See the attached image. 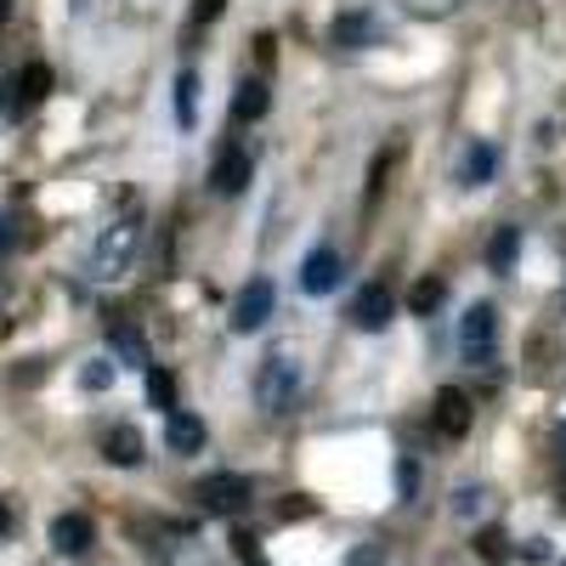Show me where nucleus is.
I'll list each match as a JSON object with an SVG mask.
<instances>
[{
    "instance_id": "16",
    "label": "nucleus",
    "mask_w": 566,
    "mask_h": 566,
    "mask_svg": "<svg viewBox=\"0 0 566 566\" xmlns=\"http://www.w3.org/2000/svg\"><path fill=\"white\" fill-rule=\"evenodd\" d=\"M165 442H170L176 453H199V448H205V419H199V413H170V419H165Z\"/></svg>"
},
{
    "instance_id": "1",
    "label": "nucleus",
    "mask_w": 566,
    "mask_h": 566,
    "mask_svg": "<svg viewBox=\"0 0 566 566\" xmlns=\"http://www.w3.org/2000/svg\"><path fill=\"white\" fill-rule=\"evenodd\" d=\"M136 239H142V221L136 216H119L114 227H103L97 250H91V277H119L136 255Z\"/></svg>"
},
{
    "instance_id": "6",
    "label": "nucleus",
    "mask_w": 566,
    "mask_h": 566,
    "mask_svg": "<svg viewBox=\"0 0 566 566\" xmlns=\"http://www.w3.org/2000/svg\"><path fill=\"white\" fill-rule=\"evenodd\" d=\"M391 312H397V301H391L386 283H368V290H357L352 306H346L352 328H363V335H380V328L391 323Z\"/></svg>"
},
{
    "instance_id": "31",
    "label": "nucleus",
    "mask_w": 566,
    "mask_h": 566,
    "mask_svg": "<svg viewBox=\"0 0 566 566\" xmlns=\"http://www.w3.org/2000/svg\"><path fill=\"white\" fill-rule=\"evenodd\" d=\"M7 12H12V0H0V23H7Z\"/></svg>"
},
{
    "instance_id": "11",
    "label": "nucleus",
    "mask_w": 566,
    "mask_h": 566,
    "mask_svg": "<svg viewBox=\"0 0 566 566\" xmlns=\"http://www.w3.org/2000/svg\"><path fill=\"white\" fill-rule=\"evenodd\" d=\"M335 283H340V250L317 244V250L301 261V290H306V295H328Z\"/></svg>"
},
{
    "instance_id": "23",
    "label": "nucleus",
    "mask_w": 566,
    "mask_h": 566,
    "mask_svg": "<svg viewBox=\"0 0 566 566\" xmlns=\"http://www.w3.org/2000/svg\"><path fill=\"white\" fill-rule=\"evenodd\" d=\"M397 493H402V499L419 493V464H413V459H397Z\"/></svg>"
},
{
    "instance_id": "27",
    "label": "nucleus",
    "mask_w": 566,
    "mask_h": 566,
    "mask_svg": "<svg viewBox=\"0 0 566 566\" xmlns=\"http://www.w3.org/2000/svg\"><path fill=\"white\" fill-rule=\"evenodd\" d=\"M301 515H312V499H295V504H277V522H301Z\"/></svg>"
},
{
    "instance_id": "8",
    "label": "nucleus",
    "mask_w": 566,
    "mask_h": 566,
    "mask_svg": "<svg viewBox=\"0 0 566 566\" xmlns=\"http://www.w3.org/2000/svg\"><path fill=\"white\" fill-rule=\"evenodd\" d=\"M250 154L244 148H221L216 154V165H210V193H221V199H239L244 187H250Z\"/></svg>"
},
{
    "instance_id": "20",
    "label": "nucleus",
    "mask_w": 566,
    "mask_h": 566,
    "mask_svg": "<svg viewBox=\"0 0 566 566\" xmlns=\"http://www.w3.org/2000/svg\"><path fill=\"white\" fill-rule=\"evenodd\" d=\"M176 119H181V125L199 119V74H193V69L176 74Z\"/></svg>"
},
{
    "instance_id": "3",
    "label": "nucleus",
    "mask_w": 566,
    "mask_h": 566,
    "mask_svg": "<svg viewBox=\"0 0 566 566\" xmlns=\"http://www.w3.org/2000/svg\"><path fill=\"white\" fill-rule=\"evenodd\" d=\"M45 91H52V69H45V63H23L7 85H0V108H7L12 119H23L29 108L45 103Z\"/></svg>"
},
{
    "instance_id": "33",
    "label": "nucleus",
    "mask_w": 566,
    "mask_h": 566,
    "mask_svg": "<svg viewBox=\"0 0 566 566\" xmlns=\"http://www.w3.org/2000/svg\"><path fill=\"white\" fill-rule=\"evenodd\" d=\"M261 566H266V560H261Z\"/></svg>"
},
{
    "instance_id": "15",
    "label": "nucleus",
    "mask_w": 566,
    "mask_h": 566,
    "mask_svg": "<svg viewBox=\"0 0 566 566\" xmlns=\"http://www.w3.org/2000/svg\"><path fill=\"white\" fill-rule=\"evenodd\" d=\"M266 108H272L266 80H244L239 97H232V119H239V125H255V119H266Z\"/></svg>"
},
{
    "instance_id": "24",
    "label": "nucleus",
    "mask_w": 566,
    "mask_h": 566,
    "mask_svg": "<svg viewBox=\"0 0 566 566\" xmlns=\"http://www.w3.org/2000/svg\"><path fill=\"white\" fill-rule=\"evenodd\" d=\"M482 499H488L482 488H470V493H459V499H453V515H482Z\"/></svg>"
},
{
    "instance_id": "14",
    "label": "nucleus",
    "mask_w": 566,
    "mask_h": 566,
    "mask_svg": "<svg viewBox=\"0 0 566 566\" xmlns=\"http://www.w3.org/2000/svg\"><path fill=\"white\" fill-rule=\"evenodd\" d=\"M493 170H499V154L488 148V142H470L464 159H459V181H464V187H488Z\"/></svg>"
},
{
    "instance_id": "17",
    "label": "nucleus",
    "mask_w": 566,
    "mask_h": 566,
    "mask_svg": "<svg viewBox=\"0 0 566 566\" xmlns=\"http://www.w3.org/2000/svg\"><path fill=\"white\" fill-rule=\"evenodd\" d=\"M515 255H522V227H499L488 239V272H510Z\"/></svg>"
},
{
    "instance_id": "18",
    "label": "nucleus",
    "mask_w": 566,
    "mask_h": 566,
    "mask_svg": "<svg viewBox=\"0 0 566 566\" xmlns=\"http://www.w3.org/2000/svg\"><path fill=\"white\" fill-rule=\"evenodd\" d=\"M114 352H119V357H125L130 368H142V374L154 368V363H148V340H142L130 323H114Z\"/></svg>"
},
{
    "instance_id": "30",
    "label": "nucleus",
    "mask_w": 566,
    "mask_h": 566,
    "mask_svg": "<svg viewBox=\"0 0 566 566\" xmlns=\"http://www.w3.org/2000/svg\"><path fill=\"white\" fill-rule=\"evenodd\" d=\"M555 453H560V459H566V419H560V424H555Z\"/></svg>"
},
{
    "instance_id": "34",
    "label": "nucleus",
    "mask_w": 566,
    "mask_h": 566,
    "mask_svg": "<svg viewBox=\"0 0 566 566\" xmlns=\"http://www.w3.org/2000/svg\"><path fill=\"white\" fill-rule=\"evenodd\" d=\"M560 566H566V560H560Z\"/></svg>"
},
{
    "instance_id": "29",
    "label": "nucleus",
    "mask_w": 566,
    "mask_h": 566,
    "mask_svg": "<svg viewBox=\"0 0 566 566\" xmlns=\"http://www.w3.org/2000/svg\"><path fill=\"white\" fill-rule=\"evenodd\" d=\"M7 533H12V504L0 499V538H7Z\"/></svg>"
},
{
    "instance_id": "2",
    "label": "nucleus",
    "mask_w": 566,
    "mask_h": 566,
    "mask_svg": "<svg viewBox=\"0 0 566 566\" xmlns=\"http://www.w3.org/2000/svg\"><path fill=\"white\" fill-rule=\"evenodd\" d=\"M493 346H499V312H493L488 301H476V306L459 317V357L476 363V368H488V363H493Z\"/></svg>"
},
{
    "instance_id": "7",
    "label": "nucleus",
    "mask_w": 566,
    "mask_h": 566,
    "mask_svg": "<svg viewBox=\"0 0 566 566\" xmlns=\"http://www.w3.org/2000/svg\"><path fill=\"white\" fill-rule=\"evenodd\" d=\"M272 317V283L266 277H250L244 290H239V301H232V335H255V328Z\"/></svg>"
},
{
    "instance_id": "26",
    "label": "nucleus",
    "mask_w": 566,
    "mask_h": 566,
    "mask_svg": "<svg viewBox=\"0 0 566 566\" xmlns=\"http://www.w3.org/2000/svg\"><path fill=\"white\" fill-rule=\"evenodd\" d=\"M221 7H227V0H199V7H193V29L216 23V18H221Z\"/></svg>"
},
{
    "instance_id": "5",
    "label": "nucleus",
    "mask_w": 566,
    "mask_h": 566,
    "mask_svg": "<svg viewBox=\"0 0 566 566\" xmlns=\"http://www.w3.org/2000/svg\"><path fill=\"white\" fill-rule=\"evenodd\" d=\"M295 391H301V368L290 357H266L261 363V380H255V402L266 413H283V408L295 402Z\"/></svg>"
},
{
    "instance_id": "22",
    "label": "nucleus",
    "mask_w": 566,
    "mask_h": 566,
    "mask_svg": "<svg viewBox=\"0 0 566 566\" xmlns=\"http://www.w3.org/2000/svg\"><path fill=\"white\" fill-rule=\"evenodd\" d=\"M80 386H85V391H108V386H114V368H108V363H85V368H80Z\"/></svg>"
},
{
    "instance_id": "32",
    "label": "nucleus",
    "mask_w": 566,
    "mask_h": 566,
    "mask_svg": "<svg viewBox=\"0 0 566 566\" xmlns=\"http://www.w3.org/2000/svg\"><path fill=\"white\" fill-rule=\"evenodd\" d=\"M74 7H80V0H74Z\"/></svg>"
},
{
    "instance_id": "21",
    "label": "nucleus",
    "mask_w": 566,
    "mask_h": 566,
    "mask_svg": "<svg viewBox=\"0 0 566 566\" xmlns=\"http://www.w3.org/2000/svg\"><path fill=\"white\" fill-rule=\"evenodd\" d=\"M148 402L165 408V413H176V380H170L165 368H148Z\"/></svg>"
},
{
    "instance_id": "10",
    "label": "nucleus",
    "mask_w": 566,
    "mask_h": 566,
    "mask_svg": "<svg viewBox=\"0 0 566 566\" xmlns=\"http://www.w3.org/2000/svg\"><path fill=\"white\" fill-rule=\"evenodd\" d=\"M380 40V23H374V12H340L335 23H328V45H340V52H363V45Z\"/></svg>"
},
{
    "instance_id": "19",
    "label": "nucleus",
    "mask_w": 566,
    "mask_h": 566,
    "mask_svg": "<svg viewBox=\"0 0 566 566\" xmlns=\"http://www.w3.org/2000/svg\"><path fill=\"white\" fill-rule=\"evenodd\" d=\"M442 301H448V283H442V277H419L413 290H408V306H413V317H431Z\"/></svg>"
},
{
    "instance_id": "4",
    "label": "nucleus",
    "mask_w": 566,
    "mask_h": 566,
    "mask_svg": "<svg viewBox=\"0 0 566 566\" xmlns=\"http://www.w3.org/2000/svg\"><path fill=\"white\" fill-rule=\"evenodd\" d=\"M250 476H239V470H216V476H205L199 488H193V499L210 510V515H239L244 504H250Z\"/></svg>"
},
{
    "instance_id": "25",
    "label": "nucleus",
    "mask_w": 566,
    "mask_h": 566,
    "mask_svg": "<svg viewBox=\"0 0 566 566\" xmlns=\"http://www.w3.org/2000/svg\"><path fill=\"white\" fill-rule=\"evenodd\" d=\"M232 555H239L244 566H261V549H255V538H250V533H239V538H232Z\"/></svg>"
},
{
    "instance_id": "12",
    "label": "nucleus",
    "mask_w": 566,
    "mask_h": 566,
    "mask_svg": "<svg viewBox=\"0 0 566 566\" xmlns=\"http://www.w3.org/2000/svg\"><path fill=\"white\" fill-rule=\"evenodd\" d=\"M91 538H97V527H91V515H80V510H69V515H57V522H52V544L63 555H85Z\"/></svg>"
},
{
    "instance_id": "13",
    "label": "nucleus",
    "mask_w": 566,
    "mask_h": 566,
    "mask_svg": "<svg viewBox=\"0 0 566 566\" xmlns=\"http://www.w3.org/2000/svg\"><path fill=\"white\" fill-rule=\"evenodd\" d=\"M103 453H108V464H119V470L142 464V437H136V424H108V431H103Z\"/></svg>"
},
{
    "instance_id": "9",
    "label": "nucleus",
    "mask_w": 566,
    "mask_h": 566,
    "mask_svg": "<svg viewBox=\"0 0 566 566\" xmlns=\"http://www.w3.org/2000/svg\"><path fill=\"white\" fill-rule=\"evenodd\" d=\"M431 424H437V437L459 442V437L470 431V397H464L459 386H442V391H437V408H431Z\"/></svg>"
},
{
    "instance_id": "28",
    "label": "nucleus",
    "mask_w": 566,
    "mask_h": 566,
    "mask_svg": "<svg viewBox=\"0 0 566 566\" xmlns=\"http://www.w3.org/2000/svg\"><path fill=\"white\" fill-rule=\"evenodd\" d=\"M12 239H18V232H12V221H7V216H0V255H7V250H12Z\"/></svg>"
}]
</instances>
